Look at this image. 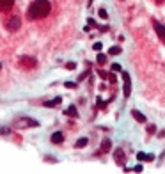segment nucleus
Wrapping results in <instances>:
<instances>
[{
  "label": "nucleus",
  "mask_w": 165,
  "mask_h": 174,
  "mask_svg": "<svg viewBox=\"0 0 165 174\" xmlns=\"http://www.w3.org/2000/svg\"><path fill=\"white\" fill-rule=\"evenodd\" d=\"M64 85H66V87H67V89H73V87H75V83H71V82H66V83H64Z\"/></svg>",
  "instance_id": "a878e982"
},
{
  "label": "nucleus",
  "mask_w": 165,
  "mask_h": 174,
  "mask_svg": "<svg viewBox=\"0 0 165 174\" xmlns=\"http://www.w3.org/2000/svg\"><path fill=\"white\" fill-rule=\"evenodd\" d=\"M52 11V4L48 0H34L27 9V18L29 20H41L46 18Z\"/></svg>",
  "instance_id": "f257e3e1"
},
{
  "label": "nucleus",
  "mask_w": 165,
  "mask_h": 174,
  "mask_svg": "<svg viewBox=\"0 0 165 174\" xmlns=\"http://www.w3.org/2000/svg\"><path fill=\"white\" fill-rule=\"evenodd\" d=\"M131 116L138 121V123H146L147 119H146V116L142 114V112H138V110H135V108H133V110H131Z\"/></svg>",
  "instance_id": "9b49d317"
},
{
  "label": "nucleus",
  "mask_w": 165,
  "mask_h": 174,
  "mask_svg": "<svg viewBox=\"0 0 165 174\" xmlns=\"http://www.w3.org/2000/svg\"><path fill=\"white\" fill-rule=\"evenodd\" d=\"M96 62H98V64H105V62H107V55H105V53H98Z\"/></svg>",
  "instance_id": "f3484780"
},
{
  "label": "nucleus",
  "mask_w": 165,
  "mask_h": 174,
  "mask_svg": "<svg viewBox=\"0 0 165 174\" xmlns=\"http://www.w3.org/2000/svg\"><path fill=\"white\" fill-rule=\"evenodd\" d=\"M87 142H89V139H87V137H82V139H78V140H77V144H75V146H77V147H85V146H87Z\"/></svg>",
  "instance_id": "4468645a"
},
{
  "label": "nucleus",
  "mask_w": 165,
  "mask_h": 174,
  "mask_svg": "<svg viewBox=\"0 0 165 174\" xmlns=\"http://www.w3.org/2000/svg\"><path fill=\"white\" fill-rule=\"evenodd\" d=\"M123 82H124L123 94H124V98H130V94H131V78H130V73L123 71Z\"/></svg>",
  "instance_id": "20e7f679"
},
{
  "label": "nucleus",
  "mask_w": 165,
  "mask_h": 174,
  "mask_svg": "<svg viewBox=\"0 0 165 174\" xmlns=\"http://www.w3.org/2000/svg\"><path fill=\"white\" fill-rule=\"evenodd\" d=\"M153 27H154V32L158 34V37L165 43V25L163 23H158V21H153Z\"/></svg>",
  "instance_id": "0eeeda50"
},
{
  "label": "nucleus",
  "mask_w": 165,
  "mask_h": 174,
  "mask_svg": "<svg viewBox=\"0 0 165 174\" xmlns=\"http://www.w3.org/2000/svg\"><path fill=\"white\" fill-rule=\"evenodd\" d=\"M94 50H96V52H100L101 48H103V45H101V43H94V46H92Z\"/></svg>",
  "instance_id": "b1692460"
},
{
  "label": "nucleus",
  "mask_w": 165,
  "mask_h": 174,
  "mask_svg": "<svg viewBox=\"0 0 165 174\" xmlns=\"http://www.w3.org/2000/svg\"><path fill=\"white\" fill-rule=\"evenodd\" d=\"M142 165H135V167H131V169H124V170H135V172H142Z\"/></svg>",
  "instance_id": "412c9836"
},
{
  "label": "nucleus",
  "mask_w": 165,
  "mask_h": 174,
  "mask_svg": "<svg viewBox=\"0 0 165 174\" xmlns=\"http://www.w3.org/2000/svg\"><path fill=\"white\" fill-rule=\"evenodd\" d=\"M14 126L16 128H27V126H39V123L36 119H30V117H16Z\"/></svg>",
  "instance_id": "f03ea898"
},
{
  "label": "nucleus",
  "mask_w": 165,
  "mask_h": 174,
  "mask_svg": "<svg viewBox=\"0 0 165 174\" xmlns=\"http://www.w3.org/2000/svg\"><path fill=\"white\" fill-rule=\"evenodd\" d=\"M112 71H114V73H117V71H123L121 64H119V62H114V64H112Z\"/></svg>",
  "instance_id": "a211bd4d"
},
{
  "label": "nucleus",
  "mask_w": 165,
  "mask_h": 174,
  "mask_svg": "<svg viewBox=\"0 0 165 174\" xmlns=\"http://www.w3.org/2000/svg\"><path fill=\"white\" fill-rule=\"evenodd\" d=\"M108 82H110V83H115V82H117V80H115V75H114V73H108Z\"/></svg>",
  "instance_id": "4be33fe9"
},
{
  "label": "nucleus",
  "mask_w": 165,
  "mask_h": 174,
  "mask_svg": "<svg viewBox=\"0 0 165 174\" xmlns=\"http://www.w3.org/2000/svg\"><path fill=\"white\" fill-rule=\"evenodd\" d=\"M137 160L138 162H153L154 160V155L153 153H142V151H138V153H137Z\"/></svg>",
  "instance_id": "6e6552de"
},
{
  "label": "nucleus",
  "mask_w": 165,
  "mask_h": 174,
  "mask_svg": "<svg viewBox=\"0 0 165 174\" xmlns=\"http://www.w3.org/2000/svg\"><path fill=\"white\" fill-rule=\"evenodd\" d=\"M66 68H67V69H75V64H73V62H67Z\"/></svg>",
  "instance_id": "393cba45"
},
{
  "label": "nucleus",
  "mask_w": 165,
  "mask_h": 174,
  "mask_svg": "<svg viewBox=\"0 0 165 174\" xmlns=\"http://www.w3.org/2000/svg\"><path fill=\"white\" fill-rule=\"evenodd\" d=\"M114 160H115L117 165H124V163H126V153H124L121 147L114 151Z\"/></svg>",
  "instance_id": "39448f33"
},
{
  "label": "nucleus",
  "mask_w": 165,
  "mask_h": 174,
  "mask_svg": "<svg viewBox=\"0 0 165 174\" xmlns=\"http://www.w3.org/2000/svg\"><path fill=\"white\" fill-rule=\"evenodd\" d=\"M20 62H21V66H23V68H30V69L37 66V60H36L34 57H21V59H20Z\"/></svg>",
  "instance_id": "423d86ee"
},
{
  "label": "nucleus",
  "mask_w": 165,
  "mask_h": 174,
  "mask_svg": "<svg viewBox=\"0 0 165 174\" xmlns=\"http://www.w3.org/2000/svg\"><path fill=\"white\" fill-rule=\"evenodd\" d=\"M110 147H112V142H110V139H103V142H101V147H100V153H107V151H110Z\"/></svg>",
  "instance_id": "9d476101"
},
{
  "label": "nucleus",
  "mask_w": 165,
  "mask_h": 174,
  "mask_svg": "<svg viewBox=\"0 0 165 174\" xmlns=\"http://www.w3.org/2000/svg\"><path fill=\"white\" fill-rule=\"evenodd\" d=\"M20 27H21V21H20L18 16H13V18H9L6 21V29L9 32H16V30H20Z\"/></svg>",
  "instance_id": "7ed1b4c3"
},
{
  "label": "nucleus",
  "mask_w": 165,
  "mask_h": 174,
  "mask_svg": "<svg viewBox=\"0 0 165 174\" xmlns=\"http://www.w3.org/2000/svg\"><path fill=\"white\" fill-rule=\"evenodd\" d=\"M154 132H156V126L154 124H149L147 126V133H154Z\"/></svg>",
  "instance_id": "5701e85b"
},
{
  "label": "nucleus",
  "mask_w": 165,
  "mask_h": 174,
  "mask_svg": "<svg viewBox=\"0 0 165 174\" xmlns=\"http://www.w3.org/2000/svg\"><path fill=\"white\" fill-rule=\"evenodd\" d=\"M66 116H71V117H77L78 116V112H77V108L75 107H69L67 110H66Z\"/></svg>",
  "instance_id": "2eb2a0df"
},
{
  "label": "nucleus",
  "mask_w": 165,
  "mask_h": 174,
  "mask_svg": "<svg viewBox=\"0 0 165 174\" xmlns=\"http://www.w3.org/2000/svg\"><path fill=\"white\" fill-rule=\"evenodd\" d=\"M60 101H62V98H60V96H57V98H53V100H50V101H44V107H48V108H50V107L59 105Z\"/></svg>",
  "instance_id": "ddd939ff"
},
{
  "label": "nucleus",
  "mask_w": 165,
  "mask_h": 174,
  "mask_svg": "<svg viewBox=\"0 0 165 174\" xmlns=\"http://www.w3.org/2000/svg\"><path fill=\"white\" fill-rule=\"evenodd\" d=\"M14 6V0H0V11H9Z\"/></svg>",
  "instance_id": "1a4fd4ad"
},
{
  "label": "nucleus",
  "mask_w": 165,
  "mask_h": 174,
  "mask_svg": "<svg viewBox=\"0 0 165 174\" xmlns=\"http://www.w3.org/2000/svg\"><path fill=\"white\" fill-rule=\"evenodd\" d=\"M100 76H101V78H108V73H105V71H100Z\"/></svg>",
  "instance_id": "bb28decb"
},
{
  "label": "nucleus",
  "mask_w": 165,
  "mask_h": 174,
  "mask_svg": "<svg viewBox=\"0 0 165 174\" xmlns=\"http://www.w3.org/2000/svg\"><path fill=\"white\" fill-rule=\"evenodd\" d=\"M0 69H2V64H0Z\"/></svg>",
  "instance_id": "cd10ccee"
},
{
  "label": "nucleus",
  "mask_w": 165,
  "mask_h": 174,
  "mask_svg": "<svg viewBox=\"0 0 165 174\" xmlns=\"http://www.w3.org/2000/svg\"><path fill=\"white\" fill-rule=\"evenodd\" d=\"M98 14H100V18H101V20H107V18H108V14H107V11H105V9H100V11H98Z\"/></svg>",
  "instance_id": "aec40b11"
},
{
  "label": "nucleus",
  "mask_w": 165,
  "mask_h": 174,
  "mask_svg": "<svg viewBox=\"0 0 165 174\" xmlns=\"http://www.w3.org/2000/svg\"><path fill=\"white\" fill-rule=\"evenodd\" d=\"M11 133V128H6V126H0V135H9Z\"/></svg>",
  "instance_id": "6ab92c4d"
},
{
  "label": "nucleus",
  "mask_w": 165,
  "mask_h": 174,
  "mask_svg": "<svg viewBox=\"0 0 165 174\" xmlns=\"http://www.w3.org/2000/svg\"><path fill=\"white\" fill-rule=\"evenodd\" d=\"M62 140H64V135H62L60 132H55V133L52 135V142H53V144H60Z\"/></svg>",
  "instance_id": "f8f14e48"
},
{
  "label": "nucleus",
  "mask_w": 165,
  "mask_h": 174,
  "mask_svg": "<svg viewBox=\"0 0 165 174\" xmlns=\"http://www.w3.org/2000/svg\"><path fill=\"white\" fill-rule=\"evenodd\" d=\"M121 52H123V50H121V46H112V48L108 50V53H110V55H119Z\"/></svg>",
  "instance_id": "dca6fc26"
}]
</instances>
